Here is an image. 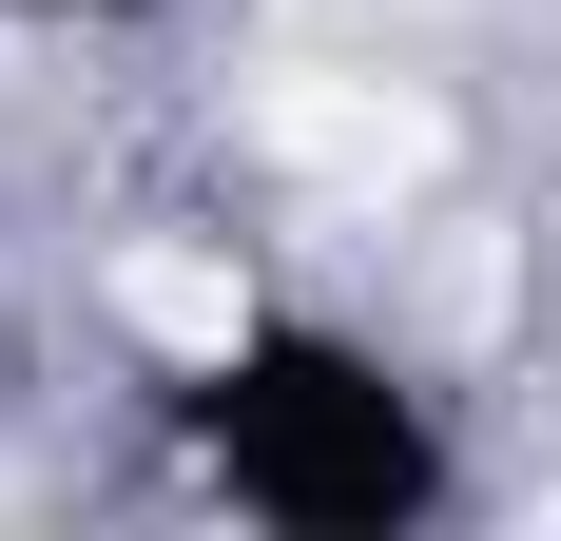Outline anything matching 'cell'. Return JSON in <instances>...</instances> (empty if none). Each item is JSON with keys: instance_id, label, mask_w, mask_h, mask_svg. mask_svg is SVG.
<instances>
[{"instance_id": "cell-1", "label": "cell", "mask_w": 561, "mask_h": 541, "mask_svg": "<svg viewBox=\"0 0 561 541\" xmlns=\"http://www.w3.org/2000/svg\"><path fill=\"white\" fill-rule=\"evenodd\" d=\"M174 464L272 541H446L465 522V426L388 329L348 310H232L194 368L156 387Z\"/></svg>"}, {"instance_id": "cell-2", "label": "cell", "mask_w": 561, "mask_h": 541, "mask_svg": "<svg viewBox=\"0 0 561 541\" xmlns=\"http://www.w3.org/2000/svg\"><path fill=\"white\" fill-rule=\"evenodd\" d=\"M0 20H174V0H0Z\"/></svg>"}]
</instances>
